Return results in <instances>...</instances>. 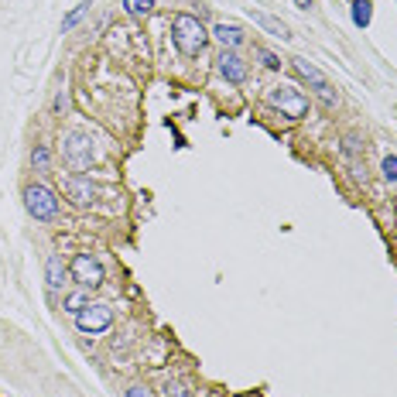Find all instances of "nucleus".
Listing matches in <instances>:
<instances>
[{
	"instance_id": "nucleus-7",
	"label": "nucleus",
	"mask_w": 397,
	"mask_h": 397,
	"mask_svg": "<svg viewBox=\"0 0 397 397\" xmlns=\"http://www.w3.org/2000/svg\"><path fill=\"white\" fill-rule=\"evenodd\" d=\"M216 69H220L223 79H226V83H233V86L247 83V62H243L233 48H223L220 59H216Z\"/></svg>"
},
{
	"instance_id": "nucleus-1",
	"label": "nucleus",
	"mask_w": 397,
	"mask_h": 397,
	"mask_svg": "<svg viewBox=\"0 0 397 397\" xmlns=\"http://www.w3.org/2000/svg\"><path fill=\"white\" fill-rule=\"evenodd\" d=\"M172 38H175L178 52L189 55V59L202 55V52H206V42H209L206 28H202L198 18H192V14H175V21H172Z\"/></svg>"
},
{
	"instance_id": "nucleus-12",
	"label": "nucleus",
	"mask_w": 397,
	"mask_h": 397,
	"mask_svg": "<svg viewBox=\"0 0 397 397\" xmlns=\"http://www.w3.org/2000/svg\"><path fill=\"white\" fill-rule=\"evenodd\" d=\"M250 18H254V24H261L264 31H271V35H278V38H291L288 24H281L278 18H271V14H264V11H254V7H250Z\"/></svg>"
},
{
	"instance_id": "nucleus-18",
	"label": "nucleus",
	"mask_w": 397,
	"mask_h": 397,
	"mask_svg": "<svg viewBox=\"0 0 397 397\" xmlns=\"http://www.w3.org/2000/svg\"><path fill=\"white\" fill-rule=\"evenodd\" d=\"M86 305H89L86 291H72V295L66 298V312H72V315H76V312H83Z\"/></svg>"
},
{
	"instance_id": "nucleus-16",
	"label": "nucleus",
	"mask_w": 397,
	"mask_h": 397,
	"mask_svg": "<svg viewBox=\"0 0 397 397\" xmlns=\"http://www.w3.org/2000/svg\"><path fill=\"white\" fill-rule=\"evenodd\" d=\"M254 55H257V59H261V66L271 69V72H274V69H281V59H278L271 48H261V45H257V48H254Z\"/></svg>"
},
{
	"instance_id": "nucleus-2",
	"label": "nucleus",
	"mask_w": 397,
	"mask_h": 397,
	"mask_svg": "<svg viewBox=\"0 0 397 397\" xmlns=\"http://www.w3.org/2000/svg\"><path fill=\"white\" fill-rule=\"evenodd\" d=\"M267 103H271L274 110H281V117H288V120H302V117L309 113V100H305V93H302V89H295V86H288V83H281V86L271 89Z\"/></svg>"
},
{
	"instance_id": "nucleus-24",
	"label": "nucleus",
	"mask_w": 397,
	"mask_h": 397,
	"mask_svg": "<svg viewBox=\"0 0 397 397\" xmlns=\"http://www.w3.org/2000/svg\"><path fill=\"white\" fill-rule=\"evenodd\" d=\"M295 4H298L302 11H309V7H312V4H315V0H295Z\"/></svg>"
},
{
	"instance_id": "nucleus-8",
	"label": "nucleus",
	"mask_w": 397,
	"mask_h": 397,
	"mask_svg": "<svg viewBox=\"0 0 397 397\" xmlns=\"http://www.w3.org/2000/svg\"><path fill=\"white\" fill-rule=\"evenodd\" d=\"M66 196L72 206H89L96 198V185L86 175H69L66 178Z\"/></svg>"
},
{
	"instance_id": "nucleus-3",
	"label": "nucleus",
	"mask_w": 397,
	"mask_h": 397,
	"mask_svg": "<svg viewBox=\"0 0 397 397\" xmlns=\"http://www.w3.org/2000/svg\"><path fill=\"white\" fill-rule=\"evenodd\" d=\"M62 161H66L72 172H86L89 165H93V141H89V134H83V131L66 134V141H62Z\"/></svg>"
},
{
	"instance_id": "nucleus-4",
	"label": "nucleus",
	"mask_w": 397,
	"mask_h": 397,
	"mask_svg": "<svg viewBox=\"0 0 397 397\" xmlns=\"http://www.w3.org/2000/svg\"><path fill=\"white\" fill-rule=\"evenodd\" d=\"M24 209L35 216V220H55V213H59V198L52 189H45V185H28L24 189Z\"/></svg>"
},
{
	"instance_id": "nucleus-22",
	"label": "nucleus",
	"mask_w": 397,
	"mask_h": 397,
	"mask_svg": "<svg viewBox=\"0 0 397 397\" xmlns=\"http://www.w3.org/2000/svg\"><path fill=\"white\" fill-rule=\"evenodd\" d=\"M66 110H69V93L62 89V93L55 96V113H66Z\"/></svg>"
},
{
	"instance_id": "nucleus-6",
	"label": "nucleus",
	"mask_w": 397,
	"mask_h": 397,
	"mask_svg": "<svg viewBox=\"0 0 397 397\" xmlns=\"http://www.w3.org/2000/svg\"><path fill=\"white\" fill-rule=\"evenodd\" d=\"M69 278L79 288H100L103 285V264L93 254H76L72 267H69Z\"/></svg>"
},
{
	"instance_id": "nucleus-14",
	"label": "nucleus",
	"mask_w": 397,
	"mask_h": 397,
	"mask_svg": "<svg viewBox=\"0 0 397 397\" xmlns=\"http://www.w3.org/2000/svg\"><path fill=\"white\" fill-rule=\"evenodd\" d=\"M31 165H35V172H48V168H52V151H48V144H35Z\"/></svg>"
},
{
	"instance_id": "nucleus-17",
	"label": "nucleus",
	"mask_w": 397,
	"mask_h": 397,
	"mask_svg": "<svg viewBox=\"0 0 397 397\" xmlns=\"http://www.w3.org/2000/svg\"><path fill=\"white\" fill-rule=\"evenodd\" d=\"M89 7H93V4H89V0H83V4H79V7H72V14H69L66 21H62V31H72V28H76V24L83 21V14H86Z\"/></svg>"
},
{
	"instance_id": "nucleus-13",
	"label": "nucleus",
	"mask_w": 397,
	"mask_h": 397,
	"mask_svg": "<svg viewBox=\"0 0 397 397\" xmlns=\"http://www.w3.org/2000/svg\"><path fill=\"white\" fill-rule=\"evenodd\" d=\"M374 18V4L370 0H353V24L356 28H367Z\"/></svg>"
},
{
	"instance_id": "nucleus-11",
	"label": "nucleus",
	"mask_w": 397,
	"mask_h": 397,
	"mask_svg": "<svg viewBox=\"0 0 397 397\" xmlns=\"http://www.w3.org/2000/svg\"><path fill=\"white\" fill-rule=\"evenodd\" d=\"M291 66H295V72H298V76H302V79H305L312 89H322L326 83H329V79H326V76H322L319 69L312 66L309 59H291Z\"/></svg>"
},
{
	"instance_id": "nucleus-15",
	"label": "nucleus",
	"mask_w": 397,
	"mask_h": 397,
	"mask_svg": "<svg viewBox=\"0 0 397 397\" xmlns=\"http://www.w3.org/2000/svg\"><path fill=\"white\" fill-rule=\"evenodd\" d=\"M124 11L131 18H148L155 11V0H124Z\"/></svg>"
},
{
	"instance_id": "nucleus-10",
	"label": "nucleus",
	"mask_w": 397,
	"mask_h": 397,
	"mask_svg": "<svg viewBox=\"0 0 397 397\" xmlns=\"http://www.w3.org/2000/svg\"><path fill=\"white\" fill-rule=\"evenodd\" d=\"M213 38H216V42L223 45V48H237V45H243V38H247V35H243V28L240 24H216V28H213Z\"/></svg>"
},
{
	"instance_id": "nucleus-21",
	"label": "nucleus",
	"mask_w": 397,
	"mask_h": 397,
	"mask_svg": "<svg viewBox=\"0 0 397 397\" xmlns=\"http://www.w3.org/2000/svg\"><path fill=\"white\" fill-rule=\"evenodd\" d=\"M315 93H319V100H322L326 107H336V93H332V86H329V83H326L322 89H315Z\"/></svg>"
},
{
	"instance_id": "nucleus-19",
	"label": "nucleus",
	"mask_w": 397,
	"mask_h": 397,
	"mask_svg": "<svg viewBox=\"0 0 397 397\" xmlns=\"http://www.w3.org/2000/svg\"><path fill=\"white\" fill-rule=\"evenodd\" d=\"M165 397H192V391L185 384H178V380H168L165 384Z\"/></svg>"
},
{
	"instance_id": "nucleus-9",
	"label": "nucleus",
	"mask_w": 397,
	"mask_h": 397,
	"mask_svg": "<svg viewBox=\"0 0 397 397\" xmlns=\"http://www.w3.org/2000/svg\"><path fill=\"white\" fill-rule=\"evenodd\" d=\"M66 278H69V267L62 264L59 254H52V257L45 261V281H48V288H52V291H62V288L69 285Z\"/></svg>"
},
{
	"instance_id": "nucleus-23",
	"label": "nucleus",
	"mask_w": 397,
	"mask_h": 397,
	"mask_svg": "<svg viewBox=\"0 0 397 397\" xmlns=\"http://www.w3.org/2000/svg\"><path fill=\"white\" fill-rule=\"evenodd\" d=\"M127 397H151V391L144 384H134V387H127Z\"/></svg>"
},
{
	"instance_id": "nucleus-20",
	"label": "nucleus",
	"mask_w": 397,
	"mask_h": 397,
	"mask_svg": "<svg viewBox=\"0 0 397 397\" xmlns=\"http://www.w3.org/2000/svg\"><path fill=\"white\" fill-rule=\"evenodd\" d=\"M384 178H387V182H397V155L384 158Z\"/></svg>"
},
{
	"instance_id": "nucleus-5",
	"label": "nucleus",
	"mask_w": 397,
	"mask_h": 397,
	"mask_svg": "<svg viewBox=\"0 0 397 397\" xmlns=\"http://www.w3.org/2000/svg\"><path fill=\"white\" fill-rule=\"evenodd\" d=\"M113 326V309L103 302H93L83 312H76V329L86 332V336H100Z\"/></svg>"
}]
</instances>
